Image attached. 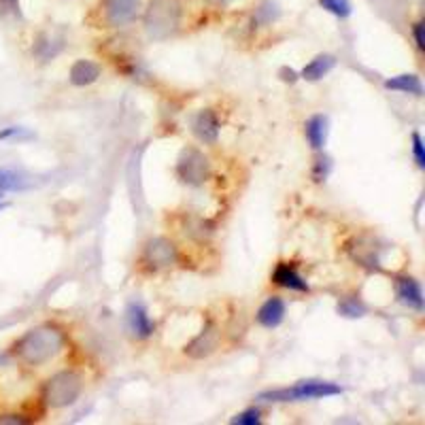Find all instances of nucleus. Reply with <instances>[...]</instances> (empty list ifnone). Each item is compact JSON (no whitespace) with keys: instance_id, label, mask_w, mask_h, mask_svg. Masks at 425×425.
I'll use <instances>...</instances> for the list:
<instances>
[{"instance_id":"nucleus-16","label":"nucleus","mask_w":425,"mask_h":425,"mask_svg":"<svg viewBox=\"0 0 425 425\" xmlns=\"http://www.w3.org/2000/svg\"><path fill=\"white\" fill-rule=\"evenodd\" d=\"M330 122L326 115H313V118H308L306 124H304V134H306V141L311 145L315 151H321L328 143V128Z\"/></svg>"},{"instance_id":"nucleus-10","label":"nucleus","mask_w":425,"mask_h":425,"mask_svg":"<svg viewBox=\"0 0 425 425\" xmlns=\"http://www.w3.org/2000/svg\"><path fill=\"white\" fill-rule=\"evenodd\" d=\"M219 344V332L213 323H209L194 340H191L187 346H185V353L194 360H202V358H209Z\"/></svg>"},{"instance_id":"nucleus-17","label":"nucleus","mask_w":425,"mask_h":425,"mask_svg":"<svg viewBox=\"0 0 425 425\" xmlns=\"http://www.w3.org/2000/svg\"><path fill=\"white\" fill-rule=\"evenodd\" d=\"M385 90L412 94V96H423V83H421L419 77L412 74V72H404V74L392 77V79L385 81Z\"/></svg>"},{"instance_id":"nucleus-14","label":"nucleus","mask_w":425,"mask_h":425,"mask_svg":"<svg viewBox=\"0 0 425 425\" xmlns=\"http://www.w3.org/2000/svg\"><path fill=\"white\" fill-rule=\"evenodd\" d=\"M336 64H338L336 56H332V54H321V56H317V58H313L311 62H308V64L300 70L298 77H302L304 81L315 83V81H321L326 74H330V72L336 68Z\"/></svg>"},{"instance_id":"nucleus-20","label":"nucleus","mask_w":425,"mask_h":425,"mask_svg":"<svg viewBox=\"0 0 425 425\" xmlns=\"http://www.w3.org/2000/svg\"><path fill=\"white\" fill-rule=\"evenodd\" d=\"M336 311L342 315V317H349V319H358V317H364L366 315V306L355 300V298H344L338 302Z\"/></svg>"},{"instance_id":"nucleus-15","label":"nucleus","mask_w":425,"mask_h":425,"mask_svg":"<svg viewBox=\"0 0 425 425\" xmlns=\"http://www.w3.org/2000/svg\"><path fill=\"white\" fill-rule=\"evenodd\" d=\"M396 296L408 308H415V311H423V291H421L419 281H415L412 277L396 279Z\"/></svg>"},{"instance_id":"nucleus-25","label":"nucleus","mask_w":425,"mask_h":425,"mask_svg":"<svg viewBox=\"0 0 425 425\" xmlns=\"http://www.w3.org/2000/svg\"><path fill=\"white\" fill-rule=\"evenodd\" d=\"M32 134L26 132L24 128H17V126H11V128H5L0 130V143L3 141H11V138H30Z\"/></svg>"},{"instance_id":"nucleus-13","label":"nucleus","mask_w":425,"mask_h":425,"mask_svg":"<svg viewBox=\"0 0 425 425\" xmlns=\"http://www.w3.org/2000/svg\"><path fill=\"white\" fill-rule=\"evenodd\" d=\"M102 68L100 64L92 62V60H77L72 66H70V72H68V79L74 88H86V86H92L98 81Z\"/></svg>"},{"instance_id":"nucleus-9","label":"nucleus","mask_w":425,"mask_h":425,"mask_svg":"<svg viewBox=\"0 0 425 425\" xmlns=\"http://www.w3.org/2000/svg\"><path fill=\"white\" fill-rule=\"evenodd\" d=\"M285 311H287V306L283 302V298L279 296H270L262 306H259V311L255 315L257 323L266 330H275L283 323L285 319Z\"/></svg>"},{"instance_id":"nucleus-19","label":"nucleus","mask_w":425,"mask_h":425,"mask_svg":"<svg viewBox=\"0 0 425 425\" xmlns=\"http://www.w3.org/2000/svg\"><path fill=\"white\" fill-rule=\"evenodd\" d=\"M279 15H281V9H279V5L275 3V0H264V3L255 9L253 24L268 26V24H273Z\"/></svg>"},{"instance_id":"nucleus-4","label":"nucleus","mask_w":425,"mask_h":425,"mask_svg":"<svg viewBox=\"0 0 425 425\" xmlns=\"http://www.w3.org/2000/svg\"><path fill=\"white\" fill-rule=\"evenodd\" d=\"M83 392V378L72 370H62L54 374L43 390V400L49 408H64L79 400Z\"/></svg>"},{"instance_id":"nucleus-26","label":"nucleus","mask_w":425,"mask_h":425,"mask_svg":"<svg viewBox=\"0 0 425 425\" xmlns=\"http://www.w3.org/2000/svg\"><path fill=\"white\" fill-rule=\"evenodd\" d=\"M412 38H415L417 49H419V51H425V26H423L421 19L412 24Z\"/></svg>"},{"instance_id":"nucleus-6","label":"nucleus","mask_w":425,"mask_h":425,"mask_svg":"<svg viewBox=\"0 0 425 425\" xmlns=\"http://www.w3.org/2000/svg\"><path fill=\"white\" fill-rule=\"evenodd\" d=\"M143 262L151 268V270H162L168 268L177 262V247L168 241V239H151L145 245L143 251Z\"/></svg>"},{"instance_id":"nucleus-21","label":"nucleus","mask_w":425,"mask_h":425,"mask_svg":"<svg viewBox=\"0 0 425 425\" xmlns=\"http://www.w3.org/2000/svg\"><path fill=\"white\" fill-rule=\"evenodd\" d=\"M319 7L326 9L328 13L340 17V19H346L353 13L351 0H319Z\"/></svg>"},{"instance_id":"nucleus-7","label":"nucleus","mask_w":425,"mask_h":425,"mask_svg":"<svg viewBox=\"0 0 425 425\" xmlns=\"http://www.w3.org/2000/svg\"><path fill=\"white\" fill-rule=\"evenodd\" d=\"M138 11H141V0H106L104 19L113 28H122L134 22Z\"/></svg>"},{"instance_id":"nucleus-29","label":"nucleus","mask_w":425,"mask_h":425,"mask_svg":"<svg viewBox=\"0 0 425 425\" xmlns=\"http://www.w3.org/2000/svg\"><path fill=\"white\" fill-rule=\"evenodd\" d=\"M7 209V205H0V211H5Z\"/></svg>"},{"instance_id":"nucleus-5","label":"nucleus","mask_w":425,"mask_h":425,"mask_svg":"<svg viewBox=\"0 0 425 425\" xmlns=\"http://www.w3.org/2000/svg\"><path fill=\"white\" fill-rule=\"evenodd\" d=\"M177 177L189 185V187H198L211 177V162L200 149H183L181 156L177 160Z\"/></svg>"},{"instance_id":"nucleus-28","label":"nucleus","mask_w":425,"mask_h":425,"mask_svg":"<svg viewBox=\"0 0 425 425\" xmlns=\"http://www.w3.org/2000/svg\"><path fill=\"white\" fill-rule=\"evenodd\" d=\"M28 421L17 417V415H5V417H0V425H26Z\"/></svg>"},{"instance_id":"nucleus-30","label":"nucleus","mask_w":425,"mask_h":425,"mask_svg":"<svg viewBox=\"0 0 425 425\" xmlns=\"http://www.w3.org/2000/svg\"><path fill=\"white\" fill-rule=\"evenodd\" d=\"M219 3H230V0H219Z\"/></svg>"},{"instance_id":"nucleus-23","label":"nucleus","mask_w":425,"mask_h":425,"mask_svg":"<svg viewBox=\"0 0 425 425\" xmlns=\"http://www.w3.org/2000/svg\"><path fill=\"white\" fill-rule=\"evenodd\" d=\"M410 147H412V156H415V164L423 170L425 168V145H423V138L419 132H412L410 134Z\"/></svg>"},{"instance_id":"nucleus-2","label":"nucleus","mask_w":425,"mask_h":425,"mask_svg":"<svg viewBox=\"0 0 425 425\" xmlns=\"http://www.w3.org/2000/svg\"><path fill=\"white\" fill-rule=\"evenodd\" d=\"M342 387L328 380H300L294 387H283L275 392H266L259 396L262 402H306V400H321L340 396Z\"/></svg>"},{"instance_id":"nucleus-22","label":"nucleus","mask_w":425,"mask_h":425,"mask_svg":"<svg viewBox=\"0 0 425 425\" xmlns=\"http://www.w3.org/2000/svg\"><path fill=\"white\" fill-rule=\"evenodd\" d=\"M230 423H234V425H259L262 423V410L259 408H247V410L239 412L236 417H232Z\"/></svg>"},{"instance_id":"nucleus-11","label":"nucleus","mask_w":425,"mask_h":425,"mask_svg":"<svg viewBox=\"0 0 425 425\" xmlns=\"http://www.w3.org/2000/svg\"><path fill=\"white\" fill-rule=\"evenodd\" d=\"M126 321H128V330L132 332V336L145 340L153 334L156 326L149 319L147 308L141 302H130L128 304V311H126Z\"/></svg>"},{"instance_id":"nucleus-24","label":"nucleus","mask_w":425,"mask_h":425,"mask_svg":"<svg viewBox=\"0 0 425 425\" xmlns=\"http://www.w3.org/2000/svg\"><path fill=\"white\" fill-rule=\"evenodd\" d=\"M330 170H332V160H330L328 156H319V158L315 160V166H313V179H315L317 183H321V181L328 179Z\"/></svg>"},{"instance_id":"nucleus-1","label":"nucleus","mask_w":425,"mask_h":425,"mask_svg":"<svg viewBox=\"0 0 425 425\" xmlns=\"http://www.w3.org/2000/svg\"><path fill=\"white\" fill-rule=\"evenodd\" d=\"M66 344V336L56 326H38L15 344L17 358L28 366H43L54 360Z\"/></svg>"},{"instance_id":"nucleus-8","label":"nucleus","mask_w":425,"mask_h":425,"mask_svg":"<svg viewBox=\"0 0 425 425\" xmlns=\"http://www.w3.org/2000/svg\"><path fill=\"white\" fill-rule=\"evenodd\" d=\"M273 283L283 287V289H289V291H298V294H308L311 287H308L306 279L298 273L296 266L287 264V262H281L277 264V268L273 270Z\"/></svg>"},{"instance_id":"nucleus-3","label":"nucleus","mask_w":425,"mask_h":425,"mask_svg":"<svg viewBox=\"0 0 425 425\" xmlns=\"http://www.w3.org/2000/svg\"><path fill=\"white\" fill-rule=\"evenodd\" d=\"M181 24V5L177 0H151L145 11V30L156 41L168 38Z\"/></svg>"},{"instance_id":"nucleus-27","label":"nucleus","mask_w":425,"mask_h":425,"mask_svg":"<svg viewBox=\"0 0 425 425\" xmlns=\"http://www.w3.org/2000/svg\"><path fill=\"white\" fill-rule=\"evenodd\" d=\"M0 13H19V0H0Z\"/></svg>"},{"instance_id":"nucleus-12","label":"nucleus","mask_w":425,"mask_h":425,"mask_svg":"<svg viewBox=\"0 0 425 425\" xmlns=\"http://www.w3.org/2000/svg\"><path fill=\"white\" fill-rule=\"evenodd\" d=\"M219 120L211 109H202L194 118V134L205 145H215L219 138Z\"/></svg>"},{"instance_id":"nucleus-18","label":"nucleus","mask_w":425,"mask_h":425,"mask_svg":"<svg viewBox=\"0 0 425 425\" xmlns=\"http://www.w3.org/2000/svg\"><path fill=\"white\" fill-rule=\"evenodd\" d=\"M26 187H28V183L17 170L0 168V191H17V189H26Z\"/></svg>"}]
</instances>
